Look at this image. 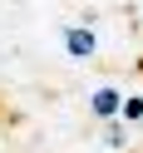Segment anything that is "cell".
<instances>
[{
  "instance_id": "cell-1",
  "label": "cell",
  "mask_w": 143,
  "mask_h": 153,
  "mask_svg": "<svg viewBox=\"0 0 143 153\" xmlns=\"http://www.w3.org/2000/svg\"><path fill=\"white\" fill-rule=\"evenodd\" d=\"M69 45H74V54H89L94 50V40H84V35H69Z\"/></svg>"
}]
</instances>
